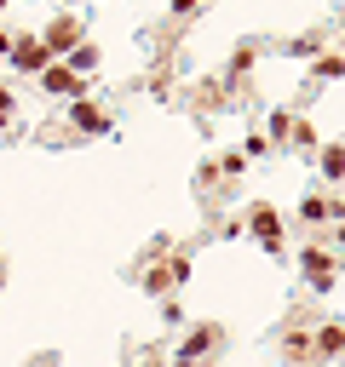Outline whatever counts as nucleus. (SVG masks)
<instances>
[{"label": "nucleus", "instance_id": "7ed1b4c3", "mask_svg": "<svg viewBox=\"0 0 345 367\" xmlns=\"http://www.w3.org/2000/svg\"><path fill=\"white\" fill-rule=\"evenodd\" d=\"M75 126H86V132H110V121H104L93 104H81V109H75Z\"/></svg>", "mask_w": 345, "mask_h": 367}, {"label": "nucleus", "instance_id": "39448f33", "mask_svg": "<svg viewBox=\"0 0 345 367\" xmlns=\"http://www.w3.org/2000/svg\"><path fill=\"white\" fill-rule=\"evenodd\" d=\"M253 229H259V236H265V241L276 247V212H265V207H259V212H253Z\"/></svg>", "mask_w": 345, "mask_h": 367}, {"label": "nucleus", "instance_id": "20e7f679", "mask_svg": "<svg viewBox=\"0 0 345 367\" xmlns=\"http://www.w3.org/2000/svg\"><path fill=\"white\" fill-rule=\"evenodd\" d=\"M47 52H52V46H18V64H23V69H40V64H47Z\"/></svg>", "mask_w": 345, "mask_h": 367}, {"label": "nucleus", "instance_id": "423d86ee", "mask_svg": "<svg viewBox=\"0 0 345 367\" xmlns=\"http://www.w3.org/2000/svg\"><path fill=\"white\" fill-rule=\"evenodd\" d=\"M322 172L339 178V172H345V150H328V155H322Z\"/></svg>", "mask_w": 345, "mask_h": 367}, {"label": "nucleus", "instance_id": "f257e3e1", "mask_svg": "<svg viewBox=\"0 0 345 367\" xmlns=\"http://www.w3.org/2000/svg\"><path fill=\"white\" fill-rule=\"evenodd\" d=\"M305 275H311L317 287H328V282H334V264H328V253H305Z\"/></svg>", "mask_w": 345, "mask_h": 367}, {"label": "nucleus", "instance_id": "0eeeda50", "mask_svg": "<svg viewBox=\"0 0 345 367\" xmlns=\"http://www.w3.org/2000/svg\"><path fill=\"white\" fill-rule=\"evenodd\" d=\"M6 109H12V98H6V92H0V121H6Z\"/></svg>", "mask_w": 345, "mask_h": 367}, {"label": "nucleus", "instance_id": "f03ea898", "mask_svg": "<svg viewBox=\"0 0 345 367\" xmlns=\"http://www.w3.org/2000/svg\"><path fill=\"white\" fill-rule=\"evenodd\" d=\"M47 92H64V98H75L81 86H75V75H69V69H47Z\"/></svg>", "mask_w": 345, "mask_h": 367}]
</instances>
